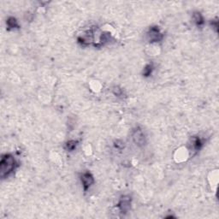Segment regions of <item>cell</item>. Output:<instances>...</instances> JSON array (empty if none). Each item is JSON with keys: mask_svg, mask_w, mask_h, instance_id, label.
Listing matches in <instances>:
<instances>
[{"mask_svg": "<svg viewBox=\"0 0 219 219\" xmlns=\"http://www.w3.org/2000/svg\"><path fill=\"white\" fill-rule=\"evenodd\" d=\"M17 163L11 154H4L1 158L0 162V176L2 178H6L13 173Z\"/></svg>", "mask_w": 219, "mask_h": 219, "instance_id": "6da1fadb", "label": "cell"}, {"mask_svg": "<svg viewBox=\"0 0 219 219\" xmlns=\"http://www.w3.org/2000/svg\"><path fill=\"white\" fill-rule=\"evenodd\" d=\"M132 138L134 142L139 146L141 145H145V136L144 134V132L140 128V127H136L133 133H132Z\"/></svg>", "mask_w": 219, "mask_h": 219, "instance_id": "7a4b0ae2", "label": "cell"}, {"mask_svg": "<svg viewBox=\"0 0 219 219\" xmlns=\"http://www.w3.org/2000/svg\"><path fill=\"white\" fill-rule=\"evenodd\" d=\"M147 36L150 42H159L163 39V34L158 27H152L149 29Z\"/></svg>", "mask_w": 219, "mask_h": 219, "instance_id": "3957f363", "label": "cell"}, {"mask_svg": "<svg viewBox=\"0 0 219 219\" xmlns=\"http://www.w3.org/2000/svg\"><path fill=\"white\" fill-rule=\"evenodd\" d=\"M117 207L122 213H127L131 207V198L128 196H123L117 204Z\"/></svg>", "mask_w": 219, "mask_h": 219, "instance_id": "277c9868", "label": "cell"}, {"mask_svg": "<svg viewBox=\"0 0 219 219\" xmlns=\"http://www.w3.org/2000/svg\"><path fill=\"white\" fill-rule=\"evenodd\" d=\"M153 69H154V67H153V65H152V64H147V65L145 67V69H144V70H143V74H144L145 76H149V75H151L152 73V71H153Z\"/></svg>", "mask_w": 219, "mask_h": 219, "instance_id": "9c48e42d", "label": "cell"}, {"mask_svg": "<svg viewBox=\"0 0 219 219\" xmlns=\"http://www.w3.org/2000/svg\"><path fill=\"white\" fill-rule=\"evenodd\" d=\"M81 181L84 191H87L89 189V187H91L92 184H93V182H94V178H93L91 173L85 172V173H83L81 175Z\"/></svg>", "mask_w": 219, "mask_h": 219, "instance_id": "5b68a950", "label": "cell"}, {"mask_svg": "<svg viewBox=\"0 0 219 219\" xmlns=\"http://www.w3.org/2000/svg\"><path fill=\"white\" fill-rule=\"evenodd\" d=\"M114 93H115V95L117 96H120L122 93H123V91H122V89L118 88V87H115L113 90Z\"/></svg>", "mask_w": 219, "mask_h": 219, "instance_id": "7c38bea8", "label": "cell"}, {"mask_svg": "<svg viewBox=\"0 0 219 219\" xmlns=\"http://www.w3.org/2000/svg\"><path fill=\"white\" fill-rule=\"evenodd\" d=\"M115 147L117 149H123L124 147V143H123V141H117L115 142Z\"/></svg>", "mask_w": 219, "mask_h": 219, "instance_id": "8fae6325", "label": "cell"}, {"mask_svg": "<svg viewBox=\"0 0 219 219\" xmlns=\"http://www.w3.org/2000/svg\"><path fill=\"white\" fill-rule=\"evenodd\" d=\"M193 17H194V21L197 26H202V25L204 24V22H205L204 21V17H203V16L199 12H194Z\"/></svg>", "mask_w": 219, "mask_h": 219, "instance_id": "ba28073f", "label": "cell"}, {"mask_svg": "<svg viewBox=\"0 0 219 219\" xmlns=\"http://www.w3.org/2000/svg\"><path fill=\"white\" fill-rule=\"evenodd\" d=\"M6 24H7V27L9 29H15L19 28L18 21H16V19L15 17L8 18L7 21H6Z\"/></svg>", "mask_w": 219, "mask_h": 219, "instance_id": "52a82bcc", "label": "cell"}, {"mask_svg": "<svg viewBox=\"0 0 219 219\" xmlns=\"http://www.w3.org/2000/svg\"><path fill=\"white\" fill-rule=\"evenodd\" d=\"M192 148L194 149V151H199V149L201 148L203 142L201 141V140L199 137H194L192 138Z\"/></svg>", "mask_w": 219, "mask_h": 219, "instance_id": "8992f818", "label": "cell"}, {"mask_svg": "<svg viewBox=\"0 0 219 219\" xmlns=\"http://www.w3.org/2000/svg\"><path fill=\"white\" fill-rule=\"evenodd\" d=\"M76 145H77L76 141H68L66 143V149L68 151L71 152V151H74L75 147H76Z\"/></svg>", "mask_w": 219, "mask_h": 219, "instance_id": "30bf717a", "label": "cell"}]
</instances>
